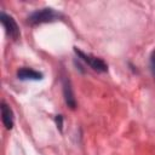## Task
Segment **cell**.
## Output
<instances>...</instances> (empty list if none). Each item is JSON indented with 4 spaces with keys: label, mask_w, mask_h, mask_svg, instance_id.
I'll use <instances>...</instances> for the list:
<instances>
[{
    "label": "cell",
    "mask_w": 155,
    "mask_h": 155,
    "mask_svg": "<svg viewBox=\"0 0 155 155\" xmlns=\"http://www.w3.org/2000/svg\"><path fill=\"white\" fill-rule=\"evenodd\" d=\"M17 78L23 81L24 80H41L42 74L34 69H30V68H21L17 71Z\"/></svg>",
    "instance_id": "cell-6"
},
{
    "label": "cell",
    "mask_w": 155,
    "mask_h": 155,
    "mask_svg": "<svg viewBox=\"0 0 155 155\" xmlns=\"http://www.w3.org/2000/svg\"><path fill=\"white\" fill-rule=\"evenodd\" d=\"M1 119H2L4 126L7 130H11L13 127V113L10 105H7L5 102L1 103Z\"/></svg>",
    "instance_id": "cell-5"
},
{
    "label": "cell",
    "mask_w": 155,
    "mask_h": 155,
    "mask_svg": "<svg viewBox=\"0 0 155 155\" xmlns=\"http://www.w3.org/2000/svg\"><path fill=\"white\" fill-rule=\"evenodd\" d=\"M62 85H63V96H64V101H65L67 105H68L70 109H75V107H76V101H75L74 92H73V88H71V85H70L69 79H68V78H63Z\"/></svg>",
    "instance_id": "cell-4"
},
{
    "label": "cell",
    "mask_w": 155,
    "mask_h": 155,
    "mask_svg": "<svg viewBox=\"0 0 155 155\" xmlns=\"http://www.w3.org/2000/svg\"><path fill=\"white\" fill-rule=\"evenodd\" d=\"M74 51H75V53H76L85 63H87L93 70L101 71V73H104V71L108 70V65L105 64V62H104L103 59H101V58H98V57H94V56H92V54H87V53L82 52L81 50H79L78 47H74Z\"/></svg>",
    "instance_id": "cell-2"
},
{
    "label": "cell",
    "mask_w": 155,
    "mask_h": 155,
    "mask_svg": "<svg viewBox=\"0 0 155 155\" xmlns=\"http://www.w3.org/2000/svg\"><path fill=\"white\" fill-rule=\"evenodd\" d=\"M0 21H1L2 25H4V28H5L6 34H7L11 39L17 40V39L19 38L21 33H19V28H18L16 21L13 19V17L2 12V13L0 15Z\"/></svg>",
    "instance_id": "cell-3"
},
{
    "label": "cell",
    "mask_w": 155,
    "mask_h": 155,
    "mask_svg": "<svg viewBox=\"0 0 155 155\" xmlns=\"http://www.w3.org/2000/svg\"><path fill=\"white\" fill-rule=\"evenodd\" d=\"M58 18H61V13H58L51 7H45V8L36 10L33 13H30L28 16V23L30 25H39L42 23L54 22Z\"/></svg>",
    "instance_id": "cell-1"
},
{
    "label": "cell",
    "mask_w": 155,
    "mask_h": 155,
    "mask_svg": "<svg viewBox=\"0 0 155 155\" xmlns=\"http://www.w3.org/2000/svg\"><path fill=\"white\" fill-rule=\"evenodd\" d=\"M56 124H57V127L62 131V126H63V116L62 115H57L56 116Z\"/></svg>",
    "instance_id": "cell-8"
},
{
    "label": "cell",
    "mask_w": 155,
    "mask_h": 155,
    "mask_svg": "<svg viewBox=\"0 0 155 155\" xmlns=\"http://www.w3.org/2000/svg\"><path fill=\"white\" fill-rule=\"evenodd\" d=\"M150 70L155 79V50L151 52V56H150Z\"/></svg>",
    "instance_id": "cell-7"
}]
</instances>
